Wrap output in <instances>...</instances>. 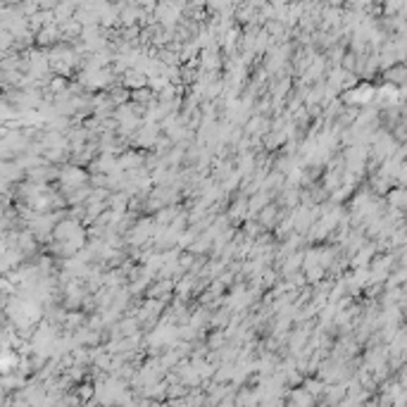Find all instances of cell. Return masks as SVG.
Wrapping results in <instances>:
<instances>
[{"label":"cell","instance_id":"1","mask_svg":"<svg viewBox=\"0 0 407 407\" xmlns=\"http://www.w3.org/2000/svg\"><path fill=\"white\" fill-rule=\"evenodd\" d=\"M152 231H155V222H152V219H143V222H138L126 236H129V243L131 245H143L152 238Z\"/></svg>","mask_w":407,"mask_h":407},{"label":"cell","instance_id":"2","mask_svg":"<svg viewBox=\"0 0 407 407\" xmlns=\"http://www.w3.org/2000/svg\"><path fill=\"white\" fill-rule=\"evenodd\" d=\"M86 174L79 169V167H67L65 171H62V184H65L67 190H74V188H79V186L86 184Z\"/></svg>","mask_w":407,"mask_h":407},{"label":"cell","instance_id":"3","mask_svg":"<svg viewBox=\"0 0 407 407\" xmlns=\"http://www.w3.org/2000/svg\"><path fill=\"white\" fill-rule=\"evenodd\" d=\"M143 155L141 152H122V158L117 160L119 164V169H124V171H131V169H138V167H143Z\"/></svg>","mask_w":407,"mask_h":407},{"label":"cell","instance_id":"4","mask_svg":"<svg viewBox=\"0 0 407 407\" xmlns=\"http://www.w3.org/2000/svg\"><path fill=\"white\" fill-rule=\"evenodd\" d=\"M374 253H376V245H364V248L353 257V267H367V264L372 262Z\"/></svg>","mask_w":407,"mask_h":407},{"label":"cell","instance_id":"5","mask_svg":"<svg viewBox=\"0 0 407 407\" xmlns=\"http://www.w3.org/2000/svg\"><path fill=\"white\" fill-rule=\"evenodd\" d=\"M388 205H391L393 210H402V205H405V193H402L400 186L393 188V190H388Z\"/></svg>","mask_w":407,"mask_h":407},{"label":"cell","instance_id":"6","mask_svg":"<svg viewBox=\"0 0 407 407\" xmlns=\"http://www.w3.org/2000/svg\"><path fill=\"white\" fill-rule=\"evenodd\" d=\"M257 215H260V222H262L264 226H274V224H276V207H274V205H267V207L260 210Z\"/></svg>","mask_w":407,"mask_h":407},{"label":"cell","instance_id":"7","mask_svg":"<svg viewBox=\"0 0 407 407\" xmlns=\"http://www.w3.org/2000/svg\"><path fill=\"white\" fill-rule=\"evenodd\" d=\"M126 84L133 86V88H138V86H145V76H136V74H129V76H126Z\"/></svg>","mask_w":407,"mask_h":407},{"label":"cell","instance_id":"8","mask_svg":"<svg viewBox=\"0 0 407 407\" xmlns=\"http://www.w3.org/2000/svg\"><path fill=\"white\" fill-rule=\"evenodd\" d=\"M131 98L133 100H143V103H150V93H148V91H136Z\"/></svg>","mask_w":407,"mask_h":407}]
</instances>
